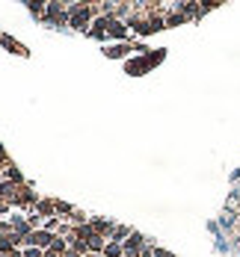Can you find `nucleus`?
Masks as SVG:
<instances>
[{
	"label": "nucleus",
	"instance_id": "nucleus-1",
	"mask_svg": "<svg viewBox=\"0 0 240 257\" xmlns=\"http://www.w3.org/2000/svg\"><path fill=\"white\" fill-rule=\"evenodd\" d=\"M30 242H36V245H48V242H51V236H48V233H33V236H30Z\"/></svg>",
	"mask_w": 240,
	"mask_h": 257
}]
</instances>
